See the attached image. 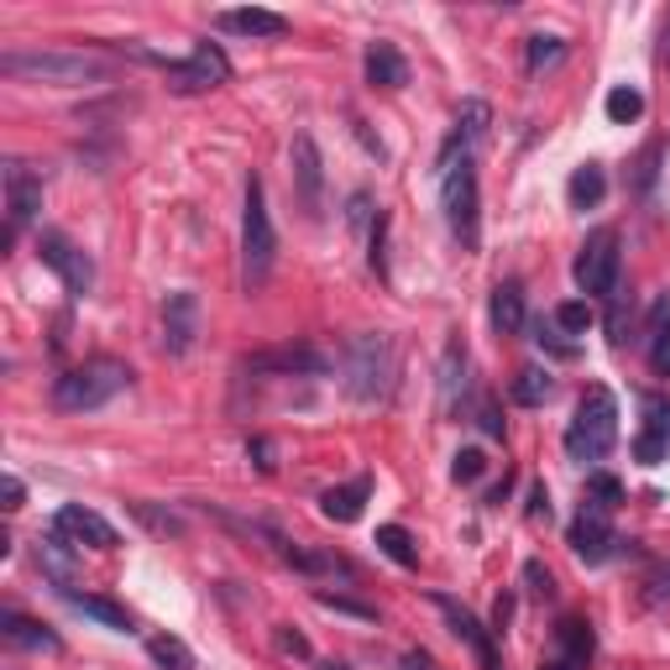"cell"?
<instances>
[{
    "label": "cell",
    "mask_w": 670,
    "mask_h": 670,
    "mask_svg": "<svg viewBox=\"0 0 670 670\" xmlns=\"http://www.w3.org/2000/svg\"><path fill=\"white\" fill-rule=\"evenodd\" d=\"M0 74L6 80H32V84H59V90H80V84H105L116 74V63L105 53H84V48H6L0 53Z\"/></svg>",
    "instance_id": "1"
},
{
    "label": "cell",
    "mask_w": 670,
    "mask_h": 670,
    "mask_svg": "<svg viewBox=\"0 0 670 670\" xmlns=\"http://www.w3.org/2000/svg\"><path fill=\"white\" fill-rule=\"evenodd\" d=\"M126 388H132V367L126 362H116V356H90V362L53 377V409H63V415L105 409Z\"/></svg>",
    "instance_id": "2"
},
{
    "label": "cell",
    "mask_w": 670,
    "mask_h": 670,
    "mask_svg": "<svg viewBox=\"0 0 670 670\" xmlns=\"http://www.w3.org/2000/svg\"><path fill=\"white\" fill-rule=\"evenodd\" d=\"M341 373H346V394L356 404H383V398L394 394V377H398L394 341L388 335H356V341H346Z\"/></svg>",
    "instance_id": "3"
},
{
    "label": "cell",
    "mask_w": 670,
    "mask_h": 670,
    "mask_svg": "<svg viewBox=\"0 0 670 670\" xmlns=\"http://www.w3.org/2000/svg\"><path fill=\"white\" fill-rule=\"evenodd\" d=\"M273 262H278V231L273 216H268V189H262L257 174H247V216H241V283H247V294H257L273 278Z\"/></svg>",
    "instance_id": "4"
},
{
    "label": "cell",
    "mask_w": 670,
    "mask_h": 670,
    "mask_svg": "<svg viewBox=\"0 0 670 670\" xmlns=\"http://www.w3.org/2000/svg\"><path fill=\"white\" fill-rule=\"evenodd\" d=\"M613 440H618V398H613L603 383H592L572 415L566 451H572V461H603V456L613 451Z\"/></svg>",
    "instance_id": "5"
},
{
    "label": "cell",
    "mask_w": 670,
    "mask_h": 670,
    "mask_svg": "<svg viewBox=\"0 0 670 670\" xmlns=\"http://www.w3.org/2000/svg\"><path fill=\"white\" fill-rule=\"evenodd\" d=\"M440 195H446V220L451 237L461 241V252L482 247V210H477V163L461 158L451 168H440Z\"/></svg>",
    "instance_id": "6"
},
{
    "label": "cell",
    "mask_w": 670,
    "mask_h": 670,
    "mask_svg": "<svg viewBox=\"0 0 670 670\" xmlns=\"http://www.w3.org/2000/svg\"><path fill=\"white\" fill-rule=\"evenodd\" d=\"M618 268H624V252H618V231L613 226H597L587 241H582V252H576V289L592 299H613L618 289Z\"/></svg>",
    "instance_id": "7"
},
{
    "label": "cell",
    "mask_w": 670,
    "mask_h": 670,
    "mask_svg": "<svg viewBox=\"0 0 670 670\" xmlns=\"http://www.w3.org/2000/svg\"><path fill=\"white\" fill-rule=\"evenodd\" d=\"M168 90L174 95H205V90H220V84L231 80V59L220 53L216 42H199L189 59H168Z\"/></svg>",
    "instance_id": "8"
},
{
    "label": "cell",
    "mask_w": 670,
    "mask_h": 670,
    "mask_svg": "<svg viewBox=\"0 0 670 670\" xmlns=\"http://www.w3.org/2000/svg\"><path fill=\"white\" fill-rule=\"evenodd\" d=\"M38 252H42V262H48V268L63 278L69 299H84L90 289H95V262H90V257H84L74 241L63 237V231H42V237H38Z\"/></svg>",
    "instance_id": "9"
},
{
    "label": "cell",
    "mask_w": 670,
    "mask_h": 670,
    "mask_svg": "<svg viewBox=\"0 0 670 670\" xmlns=\"http://www.w3.org/2000/svg\"><path fill=\"white\" fill-rule=\"evenodd\" d=\"M42 210V178L27 163H6V247L38 220Z\"/></svg>",
    "instance_id": "10"
},
{
    "label": "cell",
    "mask_w": 670,
    "mask_h": 670,
    "mask_svg": "<svg viewBox=\"0 0 670 670\" xmlns=\"http://www.w3.org/2000/svg\"><path fill=\"white\" fill-rule=\"evenodd\" d=\"M247 373H278V377H325L331 373V356L320 346H304V341H289V346H268V352H252L241 362Z\"/></svg>",
    "instance_id": "11"
},
{
    "label": "cell",
    "mask_w": 670,
    "mask_h": 670,
    "mask_svg": "<svg viewBox=\"0 0 670 670\" xmlns=\"http://www.w3.org/2000/svg\"><path fill=\"white\" fill-rule=\"evenodd\" d=\"M289 163H294V195H299V210L310 220L325 216V168H320V147L310 132H299L294 147H289Z\"/></svg>",
    "instance_id": "12"
},
{
    "label": "cell",
    "mask_w": 670,
    "mask_h": 670,
    "mask_svg": "<svg viewBox=\"0 0 670 670\" xmlns=\"http://www.w3.org/2000/svg\"><path fill=\"white\" fill-rule=\"evenodd\" d=\"M199 341V294L178 289V294L163 299V346L168 356H189Z\"/></svg>",
    "instance_id": "13"
},
{
    "label": "cell",
    "mask_w": 670,
    "mask_h": 670,
    "mask_svg": "<svg viewBox=\"0 0 670 670\" xmlns=\"http://www.w3.org/2000/svg\"><path fill=\"white\" fill-rule=\"evenodd\" d=\"M53 534H63L69 545H90V551H116L121 534L111 519H100L95 509H80V503H69V509H59V519H53Z\"/></svg>",
    "instance_id": "14"
},
{
    "label": "cell",
    "mask_w": 670,
    "mask_h": 670,
    "mask_svg": "<svg viewBox=\"0 0 670 670\" xmlns=\"http://www.w3.org/2000/svg\"><path fill=\"white\" fill-rule=\"evenodd\" d=\"M566 545H572L587 566H603L613 555V524H608V509H597V503H587V509L576 513V524H572V534H566Z\"/></svg>",
    "instance_id": "15"
},
{
    "label": "cell",
    "mask_w": 670,
    "mask_h": 670,
    "mask_svg": "<svg viewBox=\"0 0 670 670\" xmlns=\"http://www.w3.org/2000/svg\"><path fill=\"white\" fill-rule=\"evenodd\" d=\"M63 603L74 613H84V618H95V624H105V629H116V634H132L137 624H132V613L121 608V603H111V597H95V592H74V587H63Z\"/></svg>",
    "instance_id": "16"
},
{
    "label": "cell",
    "mask_w": 670,
    "mask_h": 670,
    "mask_svg": "<svg viewBox=\"0 0 670 670\" xmlns=\"http://www.w3.org/2000/svg\"><path fill=\"white\" fill-rule=\"evenodd\" d=\"M367 84L373 90H404L409 84V63H404V53L394 42H373L367 48Z\"/></svg>",
    "instance_id": "17"
},
{
    "label": "cell",
    "mask_w": 670,
    "mask_h": 670,
    "mask_svg": "<svg viewBox=\"0 0 670 670\" xmlns=\"http://www.w3.org/2000/svg\"><path fill=\"white\" fill-rule=\"evenodd\" d=\"M0 634L11 639V645H21V650H38V655H59L63 639L53 629H42V624H32V618H21V613H0Z\"/></svg>",
    "instance_id": "18"
},
{
    "label": "cell",
    "mask_w": 670,
    "mask_h": 670,
    "mask_svg": "<svg viewBox=\"0 0 670 670\" xmlns=\"http://www.w3.org/2000/svg\"><path fill=\"white\" fill-rule=\"evenodd\" d=\"M216 27L241 32V38H283V32H289V21L278 17V11H262V6H247V11H220Z\"/></svg>",
    "instance_id": "19"
},
{
    "label": "cell",
    "mask_w": 670,
    "mask_h": 670,
    "mask_svg": "<svg viewBox=\"0 0 670 670\" xmlns=\"http://www.w3.org/2000/svg\"><path fill=\"white\" fill-rule=\"evenodd\" d=\"M367 498H373V477H356V482H346V488H331V493L320 498V513H325V519H335V524H356Z\"/></svg>",
    "instance_id": "20"
},
{
    "label": "cell",
    "mask_w": 670,
    "mask_h": 670,
    "mask_svg": "<svg viewBox=\"0 0 670 670\" xmlns=\"http://www.w3.org/2000/svg\"><path fill=\"white\" fill-rule=\"evenodd\" d=\"M592 650H597V639H592L587 618H561V624H555V655H561V660H572L576 670H587Z\"/></svg>",
    "instance_id": "21"
},
{
    "label": "cell",
    "mask_w": 670,
    "mask_h": 670,
    "mask_svg": "<svg viewBox=\"0 0 670 670\" xmlns=\"http://www.w3.org/2000/svg\"><path fill=\"white\" fill-rule=\"evenodd\" d=\"M488 315H493V331H498V335H519V331H524V289H519L513 278L493 289V304H488Z\"/></svg>",
    "instance_id": "22"
},
{
    "label": "cell",
    "mask_w": 670,
    "mask_h": 670,
    "mask_svg": "<svg viewBox=\"0 0 670 670\" xmlns=\"http://www.w3.org/2000/svg\"><path fill=\"white\" fill-rule=\"evenodd\" d=\"M377 551L388 555L394 566H404V572H415V566H419V545H415V534L404 530V524H377Z\"/></svg>",
    "instance_id": "23"
},
{
    "label": "cell",
    "mask_w": 670,
    "mask_h": 670,
    "mask_svg": "<svg viewBox=\"0 0 670 670\" xmlns=\"http://www.w3.org/2000/svg\"><path fill=\"white\" fill-rule=\"evenodd\" d=\"M513 404H524V409H540V404H545V398L555 394V383H551V373H545V367H519V373H513Z\"/></svg>",
    "instance_id": "24"
},
{
    "label": "cell",
    "mask_w": 670,
    "mask_h": 670,
    "mask_svg": "<svg viewBox=\"0 0 670 670\" xmlns=\"http://www.w3.org/2000/svg\"><path fill=\"white\" fill-rule=\"evenodd\" d=\"M572 210H592V205H603V195H608V174L597 168V163H587V168H576L572 174Z\"/></svg>",
    "instance_id": "25"
},
{
    "label": "cell",
    "mask_w": 670,
    "mask_h": 670,
    "mask_svg": "<svg viewBox=\"0 0 670 670\" xmlns=\"http://www.w3.org/2000/svg\"><path fill=\"white\" fill-rule=\"evenodd\" d=\"M488 121H493V111H488V100H467V105H461V116H456V132H451V137L461 142L467 153H472V142L488 137Z\"/></svg>",
    "instance_id": "26"
},
{
    "label": "cell",
    "mask_w": 670,
    "mask_h": 670,
    "mask_svg": "<svg viewBox=\"0 0 670 670\" xmlns=\"http://www.w3.org/2000/svg\"><path fill=\"white\" fill-rule=\"evenodd\" d=\"M147 655H153L163 670H195V655H189V645H184V639H174V634L147 639Z\"/></svg>",
    "instance_id": "27"
},
{
    "label": "cell",
    "mask_w": 670,
    "mask_h": 670,
    "mask_svg": "<svg viewBox=\"0 0 670 670\" xmlns=\"http://www.w3.org/2000/svg\"><path fill=\"white\" fill-rule=\"evenodd\" d=\"M639 116H645V95L629 90V84H624V90H613V95H608V121H613V126H629V121H639Z\"/></svg>",
    "instance_id": "28"
},
{
    "label": "cell",
    "mask_w": 670,
    "mask_h": 670,
    "mask_svg": "<svg viewBox=\"0 0 670 670\" xmlns=\"http://www.w3.org/2000/svg\"><path fill=\"white\" fill-rule=\"evenodd\" d=\"M566 59V42L561 38H530V74H545V69H555V63Z\"/></svg>",
    "instance_id": "29"
},
{
    "label": "cell",
    "mask_w": 670,
    "mask_h": 670,
    "mask_svg": "<svg viewBox=\"0 0 670 670\" xmlns=\"http://www.w3.org/2000/svg\"><path fill=\"white\" fill-rule=\"evenodd\" d=\"M315 603L331 613H346V618H362V624H377L373 603H356V597H341V592H315Z\"/></svg>",
    "instance_id": "30"
},
{
    "label": "cell",
    "mask_w": 670,
    "mask_h": 670,
    "mask_svg": "<svg viewBox=\"0 0 670 670\" xmlns=\"http://www.w3.org/2000/svg\"><path fill=\"white\" fill-rule=\"evenodd\" d=\"M587 493H592V503H597V509H618V503H624V482H618V477H608V472H592L587 477Z\"/></svg>",
    "instance_id": "31"
},
{
    "label": "cell",
    "mask_w": 670,
    "mask_h": 670,
    "mask_svg": "<svg viewBox=\"0 0 670 670\" xmlns=\"http://www.w3.org/2000/svg\"><path fill=\"white\" fill-rule=\"evenodd\" d=\"M555 325L566 335H587V325H592V304L587 299H566L561 310H555Z\"/></svg>",
    "instance_id": "32"
},
{
    "label": "cell",
    "mask_w": 670,
    "mask_h": 670,
    "mask_svg": "<svg viewBox=\"0 0 670 670\" xmlns=\"http://www.w3.org/2000/svg\"><path fill=\"white\" fill-rule=\"evenodd\" d=\"M634 456L645 461V467H660L670 456V440H660V435H650V430H639L634 435Z\"/></svg>",
    "instance_id": "33"
},
{
    "label": "cell",
    "mask_w": 670,
    "mask_h": 670,
    "mask_svg": "<svg viewBox=\"0 0 670 670\" xmlns=\"http://www.w3.org/2000/svg\"><path fill=\"white\" fill-rule=\"evenodd\" d=\"M482 472H488V456L477 451V446H467V451H456V467H451L456 482H477Z\"/></svg>",
    "instance_id": "34"
},
{
    "label": "cell",
    "mask_w": 670,
    "mask_h": 670,
    "mask_svg": "<svg viewBox=\"0 0 670 670\" xmlns=\"http://www.w3.org/2000/svg\"><path fill=\"white\" fill-rule=\"evenodd\" d=\"M524 587H530V597H540V603H551L555 597V576L540 566V561H524Z\"/></svg>",
    "instance_id": "35"
},
{
    "label": "cell",
    "mask_w": 670,
    "mask_h": 670,
    "mask_svg": "<svg viewBox=\"0 0 670 670\" xmlns=\"http://www.w3.org/2000/svg\"><path fill=\"white\" fill-rule=\"evenodd\" d=\"M645 430L660 435V440H670V398H645Z\"/></svg>",
    "instance_id": "36"
},
{
    "label": "cell",
    "mask_w": 670,
    "mask_h": 670,
    "mask_svg": "<svg viewBox=\"0 0 670 670\" xmlns=\"http://www.w3.org/2000/svg\"><path fill=\"white\" fill-rule=\"evenodd\" d=\"M278 650L283 655H294V660H310V639L294 629H278Z\"/></svg>",
    "instance_id": "37"
},
{
    "label": "cell",
    "mask_w": 670,
    "mask_h": 670,
    "mask_svg": "<svg viewBox=\"0 0 670 670\" xmlns=\"http://www.w3.org/2000/svg\"><path fill=\"white\" fill-rule=\"evenodd\" d=\"M534 341H540V346H551L555 356H576V346H572V341H561V335H555L551 325H545V320L534 325Z\"/></svg>",
    "instance_id": "38"
},
{
    "label": "cell",
    "mask_w": 670,
    "mask_h": 670,
    "mask_svg": "<svg viewBox=\"0 0 670 670\" xmlns=\"http://www.w3.org/2000/svg\"><path fill=\"white\" fill-rule=\"evenodd\" d=\"M247 456L257 461V472H273V467H278V461H273V440H262V435L247 440Z\"/></svg>",
    "instance_id": "39"
},
{
    "label": "cell",
    "mask_w": 670,
    "mask_h": 670,
    "mask_svg": "<svg viewBox=\"0 0 670 670\" xmlns=\"http://www.w3.org/2000/svg\"><path fill=\"white\" fill-rule=\"evenodd\" d=\"M477 425L493 435V440H503V419H498V404H493V398H482V409H477Z\"/></svg>",
    "instance_id": "40"
},
{
    "label": "cell",
    "mask_w": 670,
    "mask_h": 670,
    "mask_svg": "<svg viewBox=\"0 0 670 670\" xmlns=\"http://www.w3.org/2000/svg\"><path fill=\"white\" fill-rule=\"evenodd\" d=\"M650 362H655V373H660V377H670V331H660V335H655V352H650Z\"/></svg>",
    "instance_id": "41"
},
{
    "label": "cell",
    "mask_w": 670,
    "mask_h": 670,
    "mask_svg": "<svg viewBox=\"0 0 670 670\" xmlns=\"http://www.w3.org/2000/svg\"><path fill=\"white\" fill-rule=\"evenodd\" d=\"M0 498H6L0 509H6V513H17V509H21V498H27V488H21L17 477H6V482H0Z\"/></svg>",
    "instance_id": "42"
},
{
    "label": "cell",
    "mask_w": 670,
    "mask_h": 670,
    "mask_svg": "<svg viewBox=\"0 0 670 670\" xmlns=\"http://www.w3.org/2000/svg\"><path fill=\"white\" fill-rule=\"evenodd\" d=\"M650 597H655V603H666V597H670V566H655V576H650Z\"/></svg>",
    "instance_id": "43"
},
{
    "label": "cell",
    "mask_w": 670,
    "mask_h": 670,
    "mask_svg": "<svg viewBox=\"0 0 670 670\" xmlns=\"http://www.w3.org/2000/svg\"><path fill=\"white\" fill-rule=\"evenodd\" d=\"M367 210H373V195H367V189H356V195H352V226H367Z\"/></svg>",
    "instance_id": "44"
},
{
    "label": "cell",
    "mask_w": 670,
    "mask_h": 670,
    "mask_svg": "<svg viewBox=\"0 0 670 670\" xmlns=\"http://www.w3.org/2000/svg\"><path fill=\"white\" fill-rule=\"evenodd\" d=\"M530 519H551V493H545V488L530 493Z\"/></svg>",
    "instance_id": "45"
},
{
    "label": "cell",
    "mask_w": 670,
    "mask_h": 670,
    "mask_svg": "<svg viewBox=\"0 0 670 670\" xmlns=\"http://www.w3.org/2000/svg\"><path fill=\"white\" fill-rule=\"evenodd\" d=\"M509 618H513V597H498V608H493V634L509 629Z\"/></svg>",
    "instance_id": "46"
},
{
    "label": "cell",
    "mask_w": 670,
    "mask_h": 670,
    "mask_svg": "<svg viewBox=\"0 0 670 670\" xmlns=\"http://www.w3.org/2000/svg\"><path fill=\"white\" fill-rule=\"evenodd\" d=\"M398 670H440V666H435L425 650H415V655H404V666H398Z\"/></svg>",
    "instance_id": "47"
},
{
    "label": "cell",
    "mask_w": 670,
    "mask_h": 670,
    "mask_svg": "<svg viewBox=\"0 0 670 670\" xmlns=\"http://www.w3.org/2000/svg\"><path fill=\"white\" fill-rule=\"evenodd\" d=\"M540 670H576V666H572V660H561V655H551V660H545Z\"/></svg>",
    "instance_id": "48"
},
{
    "label": "cell",
    "mask_w": 670,
    "mask_h": 670,
    "mask_svg": "<svg viewBox=\"0 0 670 670\" xmlns=\"http://www.w3.org/2000/svg\"><path fill=\"white\" fill-rule=\"evenodd\" d=\"M320 670H352V666H341V660H320Z\"/></svg>",
    "instance_id": "49"
},
{
    "label": "cell",
    "mask_w": 670,
    "mask_h": 670,
    "mask_svg": "<svg viewBox=\"0 0 670 670\" xmlns=\"http://www.w3.org/2000/svg\"><path fill=\"white\" fill-rule=\"evenodd\" d=\"M666 59H670V27H666Z\"/></svg>",
    "instance_id": "50"
}]
</instances>
